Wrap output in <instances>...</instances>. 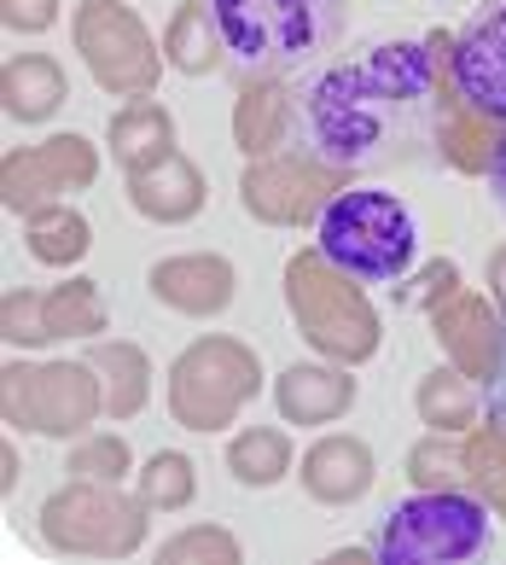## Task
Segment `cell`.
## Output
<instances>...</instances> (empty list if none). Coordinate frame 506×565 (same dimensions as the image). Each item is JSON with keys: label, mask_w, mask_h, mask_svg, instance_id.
<instances>
[{"label": "cell", "mask_w": 506, "mask_h": 565, "mask_svg": "<svg viewBox=\"0 0 506 565\" xmlns=\"http://www.w3.org/2000/svg\"><path fill=\"white\" fill-rule=\"evenodd\" d=\"M442 122L437 53L413 35H373L309 71L298 94L303 152L337 175L426 163Z\"/></svg>", "instance_id": "1"}, {"label": "cell", "mask_w": 506, "mask_h": 565, "mask_svg": "<svg viewBox=\"0 0 506 565\" xmlns=\"http://www.w3.org/2000/svg\"><path fill=\"white\" fill-rule=\"evenodd\" d=\"M227 65L250 82L321 71L344 35V0H209Z\"/></svg>", "instance_id": "2"}, {"label": "cell", "mask_w": 506, "mask_h": 565, "mask_svg": "<svg viewBox=\"0 0 506 565\" xmlns=\"http://www.w3.org/2000/svg\"><path fill=\"white\" fill-rule=\"evenodd\" d=\"M314 250L355 286H396L426 250V222L390 186H344L314 216Z\"/></svg>", "instance_id": "3"}, {"label": "cell", "mask_w": 506, "mask_h": 565, "mask_svg": "<svg viewBox=\"0 0 506 565\" xmlns=\"http://www.w3.org/2000/svg\"><path fill=\"white\" fill-rule=\"evenodd\" d=\"M489 508L466 490H419L385 508L373 531L378 565H460L489 548Z\"/></svg>", "instance_id": "4"}, {"label": "cell", "mask_w": 506, "mask_h": 565, "mask_svg": "<svg viewBox=\"0 0 506 565\" xmlns=\"http://www.w3.org/2000/svg\"><path fill=\"white\" fill-rule=\"evenodd\" d=\"M449 76L472 111L506 122V0H477L466 12V24L454 35Z\"/></svg>", "instance_id": "5"}, {"label": "cell", "mask_w": 506, "mask_h": 565, "mask_svg": "<svg viewBox=\"0 0 506 565\" xmlns=\"http://www.w3.org/2000/svg\"><path fill=\"white\" fill-rule=\"evenodd\" d=\"M489 408H495V420L506 426V332H500V350H495V380H489Z\"/></svg>", "instance_id": "6"}, {"label": "cell", "mask_w": 506, "mask_h": 565, "mask_svg": "<svg viewBox=\"0 0 506 565\" xmlns=\"http://www.w3.org/2000/svg\"><path fill=\"white\" fill-rule=\"evenodd\" d=\"M489 186H495V204H500V216H506V135H500V146L489 152Z\"/></svg>", "instance_id": "7"}]
</instances>
